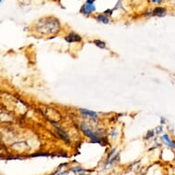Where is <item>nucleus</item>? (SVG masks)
Masks as SVG:
<instances>
[{"label": "nucleus", "mask_w": 175, "mask_h": 175, "mask_svg": "<svg viewBox=\"0 0 175 175\" xmlns=\"http://www.w3.org/2000/svg\"><path fill=\"white\" fill-rule=\"evenodd\" d=\"M95 1L96 0H86L87 3H91V4H95Z\"/></svg>", "instance_id": "11"}, {"label": "nucleus", "mask_w": 175, "mask_h": 175, "mask_svg": "<svg viewBox=\"0 0 175 175\" xmlns=\"http://www.w3.org/2000/svg\"><path fill=\"white\" fill-rule=\"evenodd\" d=\"M82 129H83V131L84 132V134H85L88 138L92 139L94 141H96V142H99V141H100V139L96 136V134H95L92 130H90L88 127H85L83 125V126H82Z\"/></svg>", "instance_id": "3"}, {"label": "nucleus", "mask_w": 175, "mask_h": 175, "mask_svg": "<svg viewBox=\"0 0 175 175\" xmlns=\"http://www.w3.org/2000/svg\"><path fill=\"white\" fill-rule=\"evenodd\" d=\"M167 14V10L164 7H155L152 11V16L155 17H164Z\"/></svg>", "instance_id": "5"}, {"label": "nucleus", "mask_w": 175, "mask_h": 175, "mask_svg": "<svg viewBox=\"0 0 175 175\" xmlns=\"http://www.w3.org/2000/svg\"><path fill=\"white\" fill-rule=\"evenodd\" d=\"M80 111L84 116H91V117H97V114L96 112L86 110V109H80Z\"/></svg>", "instance_id": "8"}, {"label": "nucleus", "mask_w": 175, "mask_h": 175, "mask_svg": "<svg viewBox=\"0 0 175 175\" xmlns=\"http://www.w3.org/2000/svg\"><path fill=\"white\" fill-rule=\"evenodd\" d=\"M37 29H38V31L41 32L43 34L56 33L57 31H59V29H60L59 20L52 17H45L41 19V22L39 23Z\"/></svg>", "instance_id": "1"}, {"label": "nucleus", "mask_w": 175, "mask_h": 175, "mask_svg": "<svg viewBox=\"0 0 175 175\" xmlns=\"http://www.w3.org/2000/svg\"><path fill=\"white\" fill-rule=\"evenodd\" d=\"M96 10V6H95V4H91V3H87V2H85V3L82 6L80 12H81L83 15L88 16V15L92 14L93 12H95Z\"/></svg>", "instance_id": "2"}, {"label": "nucleus", "mask_w": 175, "mask_h": 175, "mask_svg": "<svg viewBox=\"0 0 175 175\" xmlns=\"http://www.w3.org/2000/svg\"><path fill=\"white\" fill-rule=\"evenodd\" d=\"M96 20L98 22H101V23H105V24H107L109 22V18L108 17L106 16V14H102V15H98L96 17Z\"/></svg>", "instance_id": "7"}, {"label": "nucleus", "mask_w": 175, "mask_h": 175, "mask_svg": "<svg viewBox=\"0 0 175 175\" xmlns=\"http://www.w3.org/2000/svg\"><path fill=\"white\" fill-rule=\"evenodd\" d=\"M94 43L96 44V46H98V47H100V48H106V43L103 42V41H101V40H95Z\"/></svg>", "instance_id": "9"}, {"label": "nucleus", "mask_w": 175, "mask_h": 175, "mask_svg": "<svg viewBox=\"0 0 175 175\" xmlns=\"http://www.w3.org/2000/svg\"><path fill=\"white\" fill-rule=\"evenodd\" d=\"M162 140H163L164 143L166 144V145H168L170 148H173V149H174L175 148V142L174 141H173V140H171V139H170V137H169L168 135L162 136Z\"/></svg>", "instance_id": "6"}, {"label": "nucleus", "mask_w": 175, "mask_h": 175, "mask_svg": "<svg viewBox=\"0 0 175 175\" xmlns=\"http://www.w3.org/2000/svg\"><path fill=\"white\" fill-rule=\"evenodd\" d=\"M150 1H151V3H153V4H160V3H162L163 0H150Z\"/></svg>", "instance_id": "10"}, {"label": "nucleus", "mask_w": 175, "mask_h": 175, "mask_svg": "<svg viewBox=\"0 0 175 175\" xmlns=\"http://www.w3.org/2000/svg\"><path fill=\"white\" fill-rule=\"evenodd\" d=\"M0 2H1V0H0Z\"/></svg>", "instance_id": "12"}, {"label": "nucleus", "mask_w": 175, "mask_h": 175, "mask_svg": "<svg viewBox=\"0 0 175 175\" xmlns=\"http://www.w3.org/2000/svg\"><path fill=\"white\" fill-rule=\"evenodd\" d=\"M65 40L68 42H79L82 40V38L76 33H71L67 37H65Z\"/></svg>", "instance_id": "4"}]
</instances>
